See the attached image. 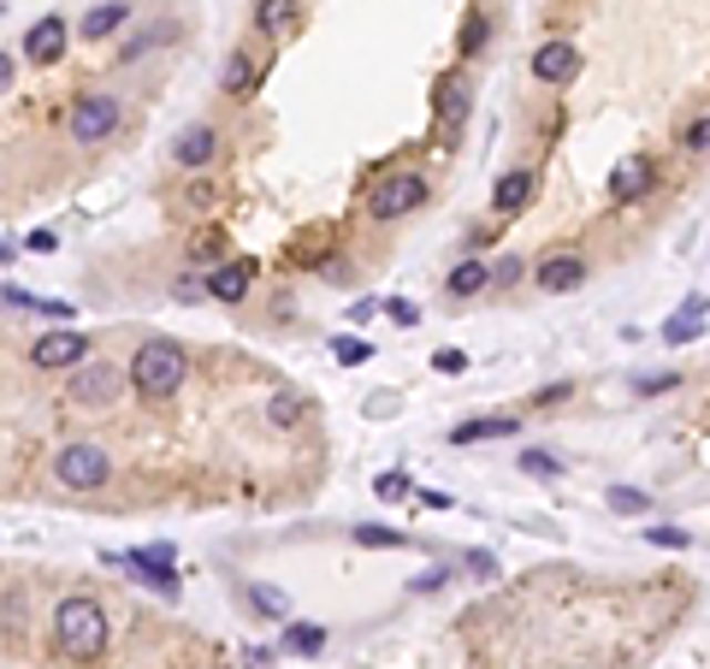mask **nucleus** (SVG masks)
I'll list each match as a JSON object with an SVG mask.
<instances>
[{
	"label": "nucleus",
	"instance_id": "obj_1",
	"mask_svg": "<svg viewBox=\"0 0 710 669\" xmlns=\"http://www.w3.org/2000/svg\"><path fill=\"white\" fill-rule=\"evenodd\" d=\"M131 385H136V398H148V403H166V398H178V385L189 380V356L172 344V338H148L143 350L131 356Z\"/></svg>",
	"mask_w": 710,
	"mask_h": 669
},
{
	"label": "nucleus",
	"instance_id": "obj_2",
	"mask_svg": "<svg viewBox=\"0 0 710 669\" xmlns=\"http://www.w3.org/2000/svg\"><path fill=\"white\" fill-rule=\"evenodd\" d=\"M54 640L72 658H101L107 651V616L95 598H60L54 605Z\"/></svg>",
	"mask_w": 710,
	"mask_h": 669
},
{
	"label": "nucleus",
	"instance_id": "obj_3",
	"mask_svg": "<svg viewBox=\"0 0 710 669\" xmlns=\"http://www.w3.org/2000/svg\"><path fill=\"white\" fill-rule=\"evenodd\" d=\"M107 474H113V456L101 444H65L54 456V480L65 492H95V486H107Z\"/></svg>",
	"mask_w": 710,
	"mask_h": 669
},
{
	"label": "nucleus",
	"instance_id": "obj_4",
	"mask_svg": "<svg viewBox=\"0 0 710 669\" xmlns=\"http://www.w3.org/2000/svg\"><path fill=\"white\" fill-rule=\"evenodd\" d=\"M421 202H426V178H421V173H391V178L373 184L368 214H373V219H403V214L421 208Z\"/></svg>",
	"mask_w": 710,
	"mask_h": 669
},
{
	"label": "nucleus",
	"instance_id": "obj_5",
	"mask_svg": "<svg viewBox=\"0 0 710 669\" xmlns=\"http://www.w3.org/2000/svg\"><path fill=\"white\" fill-rule=\"evenodd\" d=\"M83 356H90V338L72 332V326H54V332H42L37 344H30V368L72 373V368H83Z\"/></svg>",
	"mask_w": 710,
	"mask_h": 669
},
{
	"label": "nucleus",
	"instance_id": "obj_6",
	"mask_svg": "<svg viewBox=\"0 0 710 669\" xmlns=\"http://www.w3.org/2000/svg\"><path fill=\"white\" fill-rule=\"evenodd\" d=\"M119 95H78V107H72V143L83 148H95V143H107V136L119 131Z\"/></svg>",
	"mask_w": 710,
	"mask_h": 669
},
{
	"label": "nucleus",
	"instance_id": "obj_7",
	"mask_svg": "<svg viewBox=\"0 0 710 669\" xmlns=\"http://www.w3.org/2000/svg\"><path fill=\"white\" fill-rule=\"evenodd\" d=\"M131 380V373H125ZM119 368H107V362H90V368H72V380H65V391H72V403H83V409H107V403H119Z\"/></svg>",
	"mask_w": 710,
	"mask_h": 669
},
{
	"label": "nucleus",
	"instance_id": "obj_8",
	"mask_svg": "<svg viewBox=\"0 0 710 669\" xmlns=\"http://www.w3.org/2000/svg\"><path fill=\"white\" fill-rule=\"evenodd\" d=\"M131 575L148 580V587H161L166 598H178V575H172V545H143V552H125Z\"/></svg>",
	"mask_w": 710,
	"mask_h": 669
},
{
	"label": "nucleus",
	"instance_id": "obj_9",
	"mask_svg": "<svg viewBox=\"0 0 710 669\" xmlns=\"http://www.w3.org/2000/svg\"><path fill=\"white\" fill-rule=\"evenodd\" d=\"M580 72V48L575 42H545L539 54H533V78L539 83H575Z\"/></svg>",
	"mask_w": 710,
	"mask_h": 669
},
{
	"label": "nucleus",
	"instance_id": "obj_10",
	"mask_svg": "<svg viewBox=\"0 0 710 669\" xmlns=\"http://www.w3.org/2000/svg\"><path fill=\"white\" fill-rule=\"evenodd\" d=\"M651 191V161L646 154H621V161L610 166V196L616 202H639Z\"/></svg>",
	"mask_w": 710,
	"mask_h": 669
},
{
	"label": "nucleus",
	"instance_id": "obj_11",
	"mask_svg": "<svg viewBox=\"0 0 710 669\" xmlns=\"http://www.w3.org/2000/svg\"><path fill=\"white\" fill-rule=\"evenodd\" d=\"M214 154H219V131L214 125H189L178 143H172V161L189 166V173H196V166H214Z\"/></svg>",
	"mask_w": 710,
	"mask_h": 669
},
{
	"label": "nucleus",
	"instance_id": "obj_12",
	"mask_svg": "<svg viewBox=\"0 0 710 669\" xmlns=\"http://www.w3.org/2000/svg\"><path fill=\"white\" fill-rule=\"evenodd\" d=\"M255 272H261V261H225V267H214V279H207V290H214L219 302H244L249 297V285H255Z\"/></svg>",
	"mask_w": 710,
	"mask_h": 669
},
{
	"label": "nucleus",
	"instance_id": "obj_13",
	"mask_svg": "<svg viewBox=\"0 0 710 669\" xmlns=\"http://www.w3.org/2000/svg\"><path fill=\"white\" fill-rule=\"evenodd\" d=\"M24 54L30 60H60L65 54V19H54V12H48V19H37V24H30L24 30Z\"/></svg>",
	"mask_w": 710,
	"mask_h": 669
},
{
	"label": "nucleus",
	"instance_id": "obj_14",
	"mask_svg": "<svg viewBox=\"0 0 710 669\" xmlns=\"http://www.w3.org/2000/svg\"><path fill=\"white\" fill-rule=\"evenodd\" d=\"M539 285L557 290V297H568V290L586 285V261H580V255H545V261H539Z\"/></svg>",
	"mask_w": 710,
	"mask_h": 669
},
{
	"label": "nucleus",
	"instance_id": "obj_15",
	"mask_svg": "<svg viewBox=\"0 0 710 669\" xmlns=\"http://www.w3.org/2000/svg\"><path fill=\"white\" fill-rule=\"evenodd\" d=\"M302 19V0H255V30L261 37H290Z\"/></svg>",
	"mask_w": 710,
	"mask_h": 669
},
{
	"label": "nucleus",
	"instance_id": "obj_16",
	"mask_svg": "<svg viewBox=\"0 0 710 669\" xmlns=\"http://www.w3.org/2000/svg\"><path fill=\"white\" fill-rule=\"evenodd\" d=\"M510 433H522L515 415H480V421L450 426V444H486V439H510Z\"/></svg>",
	"mask_w": 710,
	"mask_h": 669
},
{
	"label": "nucleus",
	"instance_id": "obj_17",
	"mask_svg": "<svg viewBox=\"0 0 710 669\" xmlns=\"http://www.w3.org/2000/svg\"><path fill=\"white\" fill-rule=\"evenodd\" d=\"M704 332V297H687V308H675L663 320V344H692Z\"/></svg>",
	"mask_w": 710,
	"mask_h": 669
},
{
	"label": "nucleus",
	"instance_id": "obj_18",
	"mask_svg": "<svg viewBox=\"0 0 710 669\" xmlns=\"http://www.w3.org/2000/svg\"><path fill=\"white\" fill-rule=\"evenodd\" d=\"M467 78H439V90H432V107H439V119L444 125H462L467 119Z\"/></svg>",
	"mask_w": 710,
	"mask_h": 669
},
{
	"label": "nucleus",
	"instance_id": "obj_19",
	"mask_svg": "<svg viewBox=\"0 0 710 669\" xmlns=\"http://www.w3.org/2000/svg\"><path fill=\"white\" fill-rule=\"evenodd\" d=\"M527 202H533V173H504V178H497V191H492L497 214H522Z\"/></svg>",
	"mask_w": 710,
	"mask_h": 669
},
{
	"label": "nucleus",
	"instance_id": "obj_20",
	"mask_svg": "<svg viewBox=\"0 0 710 669\" xmlns=\"http://www.w3.org/2000/svg\"><path fill=\"white\" fill-rule=\"evenodd\" d=\"M125 19H131V7H125V0H107V7L83 12V37H90V42H101V37H113V30L125 24Z\"/></svg>",
	"mask_w": 710,
	"mask_h": 669
},
{
	"label": "nucleus",
	"instance_id": "obj_21",
	"mask_svg": "<svg viewBox=\"0 0 710 669\" xmlns=\"http://www.w3.org/2000/svg\"><path fill=\"white\" fill-rule=\"evenodd\" d=\"M486 285H492L486 261H456V267H450V297H480Z\"/></svg>",
	"mask_w": 710,
	"mask_h": 669
},
{
	"label": "nucleus",
	"instance_id": "obj_22",
	"mask_svg": "<svg viewBox=\"0 0 710 669\" xmlns=\"http://www.w3.org/2000/svg\"><path fill=\"white\" fill-rule=\"evenodd\" d=\"M320 646H326V628H315V622H290L285 628V651H297V658H315Z\"/></svg>",
	"mask_w": 710,
	"mask_h": 669
},
{
	"label": "nucleus",
	"instance_id": "obj_23",
	"mask_svg": "<svg viewBox=\"0 0 710 669\" xmlns=\"http://www.w3.org/2000/svg\"><path fill=\"white\" fill-rule=\"evenodd\" d=\"M249 605L267 610L272 622H290V598H285L279 587H267V580H255V587H249Z\"/></svg>",
	"mask_w": 710,
	"mask_h": 669
},
{
	"label": "nucleus",
	"instance_id": "obj_24",
	"mask_svg": "<svg viewBox=\"0 0 710 669\" xmlns=\"http://www.w3.org/2000/svg\"><path fill=\"white\" fill-rule=\"evenodd\" d=\"M219 83H225V95H249V90H255V65H249L244 54H231V60H225V78H219Z\"/></svg>",
	"mask_w": 710,
	"mask_h": 669
},
{
	"label": "nucleus",
	"instance_id": "obj_25",
	"mask_svg": "<svg viewBox=\"0 0 710 669\" xmlns=\"http://www.w3.org/2000/svg\"><path fill=\"white\" fill-rule=\"evenodd\" d=\"M610 510H616V516H646V510H651V492H639V486H610Z\"/></svg>",
	"mask_w": 710,
	"mask_h": 669
},
{
	"label": "nucleus",
	"instance_id": "obj_26",
	"mask_svg": "<svg viewBox=\"0 0 710 669\" xmlns=\"http://www.w3.org/2000/svg\"><path fill=\"white\" fill-rule=\"evenodd\" d=\"M267 421L272 426H297L302 421V398H297V391H279V398L267 403Z\"/></svg>",
	"mask_w": 710,
	"mask_h": 669
},
{
	"label": "nucleus",
	"instance_id": "obj_27",
	"mask_svg": "<svg viewBox=\"0 0 710 669\" xmlns=\"http://www.w3.org/2000/svg\"><path fill=\"white\" fill-rule=\"evenodd\" d=\"M356 545H368V552H391V545H403V534H397V527L361 522V527H356Z\"/></svg>",
	"mask_w": 710,
	"mask_h": 669
},
{
	"label": "nucleus",
	"instance_id": "obj_28",
	"mask_svg": "<svg viewBox=\"0 0 710 669\" xmlns=\"http://www.w3.org/2000/svg\"><path fill=\"white\" fill-rule=\"evenodd\" d=\"M332 356H338L343 368H361V362L373 356V344H368V338H338V344H332Z\"/></svg>",
	"mask_w": 710,
	"mask_h": 669
},
{
	"label": "nucleus",
	"instance_id": "obj_29",
	"mask_svg": "<svg viewBox=\"0 0 710 669\" xmlns=\"http://www.w3.org/2000/svg\"><path fill=\"white\" fill-rule=\"evenodd\" d=\"M373 497H379V504H397V497H409V474H379V480H373Z\"/></svg>",
	"mask_w": 710,
	"mask_h": 669
},
{
	"label": "nucleus",
	"instance_id": "obj_30",
	"mask_svg": "<svg viewBox=\"0 0 710 669\" xmlns=\"http://www.w3.org/2000/svg\"><path fill=\"white\" fill-rule=\"evenodd\" d=\"M522 474H539V480H550V474H563V462L550 456V451H527V456H522Z\"/></svg>",
	"mask_w": 710,
	"mask_h": 669
},
{
	"label": "nucleus",
	"instance_id": "obj_31",
	"mask_svg": "<svg viewBox=\"0 0 710 669\" xmlns=\"http://www.w3.org/2000/svg\"><path fill=\"white\" fill-rule=\"evenodd\" d=\"M184 208H189V214L214 208V184H207V178H196V184H184Z\"/></svg>",
	"mask_w": 710,
	"mask_h": 669
},
{
	"label": "nucleus",
	"instance_id": "obj_32",
	"mask_svg": "<svg viewBox=\"0 0 710 669\" xmlns=\"http://www.w3.org/2000/svg\"><path fill=\"white\" fill-rule=\"evenodd\" d=\"M480 48H486V19L474 12V19L462 24V54H480Z\"/></svg>",
	"mask_w": 710,
	"mask_h": 669
},
{
	"label": "nucleus",
	"instance_id": "obj_33",
	"mask_svg": "<svg viewBox=\"0 0 710 669\" xmlns=\"http://www.w3.org/2000/svg\"><path fill=\"white\" fill-rule=\"evenodd\" d=\"M646 539L663 545V552H687V534H681V527H646Z\"/></svg>",
	"mask_w": 710,
	"mask_h": 669
},
{
	"label": "nucleus",
	"instance_id": "obj_34",
	"mask_svg": "<svg viewBox=\"0 0 710 669\" xmlns=\"http://www.w3.org/2000/svg\"><path fill=\"white\" fill-rule=\"evenodd\" d=\"M681 385V373H646V380H639V398H657V391H675Z\"/></svg>",
	"mask_w": 710,
	"mask_h": 669
},
{
	"label": "nucleus",
	"instance_id": "obj_35",
	"mask_svg": "<svg viewBox=\"0 0 710 669\" xmlns=\"http://www.w3.org/2000/svg\"><path fill=\"white\" fill-rule=\"evenodd\" d=\"M432 368H439V373H462V368H467V356L444 344V350H432Z\"/></svg>",
	"mask_w": 710,
	"mask_h": 669
},
{
	"label": "nucleus",
	"instance_id": "obj_36",
	"mask_svg": "<svg viewBox=\"0 0 710 669\" xmlns=\"http://www.w3.org/2000/svg\"><path fill=\"white\" fill-rule=\"evenodd\" d=\"M385 315H391L397 326H421V308H414V302H403V297H397V302H385Z\"/></svg>",
	"mask_w": 710,
	"mask_h": 669
},
{
	"label": "nucleus",
	"instance_id": "obj_37",
	"mask_svg": "<svg viewBox=\"0 0 710 669\" xmlns=\"http://www.w3.org/2000/svg\"><path fill=\"white\" fill-rule=\"evenodd\" d=\"M687 148L710 154V119H692V125H687Z\"/></svg>",
	"mask_w": 710,
	"mask_h": 669
},
{
	"label": "nucleus",
	"instance_id": "obj_38",
	"mask_svg": "<svg viewBox=\"0 0 710 669\" xmlns=\"http://www.w3.org/2000/svg\"><path fill=\"white\" fill-rule=\"evenodd\" d=\"M522 279V261H515V255H504V261L492 267V285H515Z\"/></svg>",
	"mask_w": 710,
	"mask_h": 669
},
{
	"label": "nucleus",
	"instance_id": "obj_39",
	"mask_svg": "<svg viewBox=\"0 0 710 669\" xmlns=\"http://www.w3.org/2000/svg\"><path fill=\"white\" fill-rule=\"evenodd\" d=\"M462 563H467V569H474V575H480V580H492V575H497V563H492V557H486V552H467V557H462Z\"/></svg>",
	"mask_w": 710,
	"mask_h": 669
},
{
	"label": "nucleus",
	"instance_id": "obj_40",
	"mask_svg": "<svg viewBox=\"0 0 710 669\" xmlns=\"http://www.w3.org/2000/svg\"><path fill=\"white\" fill-rule=\"evenodd\" d=\"M244 669H272V651H261V646H249V651H244Z\"/></svg>",
	"mask_w": 710,
	"mask_h": 669
},
{
	"label": "nucleus",
	"instance_id": "obj_41",
	"mask_svg": "<svg viewBox=\"0 0 710 669\" xmlns=\"http://www.w3.org/2000/svg\"><path fill=\"white\" fill-rule=\"evenodd\" d=\"M30 249H37V255H54V231H30Z\"/></svg>",
	"mask_w": 710,
	"mask_h": 669
},
{
	"label": "nucleus",
	"instance_id": "obj_42",
	"mask_svg": "<svg viewBox=\"0 0 710 669\" xmlns=\"http://www.w3.org/2000/svg\"><path fill=\"white\" fill-rule=\"evenodd\" d=\"M373 308H379L373 297H361V302H350V320H373Z\"/></svg>",
	"mask_w": 710,
	"mask_h": 669
}]
</instances>
